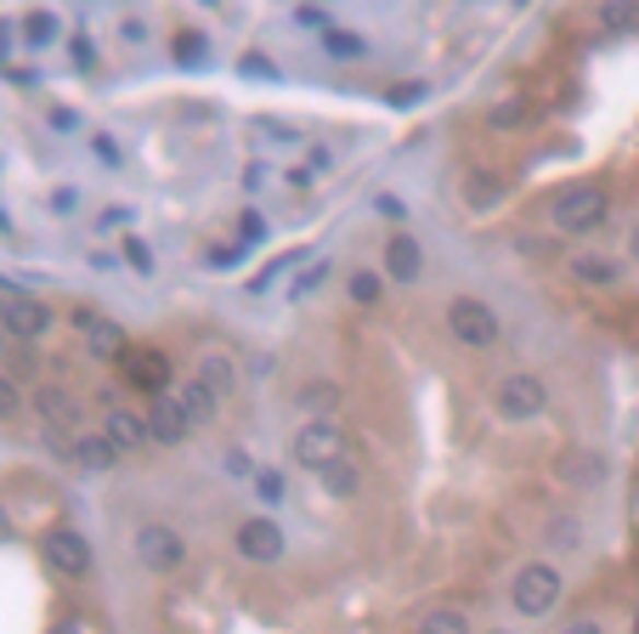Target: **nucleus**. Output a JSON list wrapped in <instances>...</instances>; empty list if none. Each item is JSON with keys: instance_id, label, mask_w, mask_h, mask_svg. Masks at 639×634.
I'll list each match as a JSON object with an SVG mask.
<instances>
[{"instance_id": "f257e3e1", "label": "nucleus", "mask_w": 639, "mask_h": 634, "mask_svg": "<svg viewBox=\"0 0 639 634\" xmlns=\"http://www.w3.org/2000/svg\"><path fill=\"white\" fill-rule=\"evenodd\" d=\"M294 459L312 464V471H328L334 459H346V430L340 419H306L294 430Z\"/></svg>"}, {"instance_id": "f03ea898", "label": "nucleus", "mask_w": 639, "mask_h": 634, "mask_svg": "<svg viewBox=\"0 0 639 634\" xmlns=\"http://www.w3.org/2000/svg\"><path fill=\"white\" fill-rule=\"evenodd\" d=\"M555 600H560V573H555V566H544V561L521 566V573H515V612L521 618H544Z\"/></svg>"}, {"instance_id": "7ed1b4c3", "label": "nucleus", "mask_w": 639, "mask_h": 634, "mask_svg": "<svg viewBox=\"0 0 639 634\" xmlns=\"http://www.w3.org/2000/svg\"><path fill=\"white\" fill-rule=\"evenodd\" d=\"M448 328H453L464 346H492L498 341V312L481 307L476 295H458L453 307H448Z\"/></svg>"}, {"instance_id": "20e7f679", "label": "nucleus", "mask_w": 639, "mask_h": 634, "mask_svg": "<svg viewBox=\"0 0 639 634\" xmlns=\"http://www.w3.org/2000/svg\"><path fill=\"white\" fill-rule=\"evenodd\" d=\"M137 561L153 566V573H176V566L187 561L182 532H176V527H164V521H148V527L137 532Z\"/></svg>"}, {"instance_id": "39448f33", "label": "nucleus", "mask_w": 639, "mask_h": 634, "mask_svg": "<svg viewBox=\"0 0 639 634\" xmlns=\"http://www.w3.org/2000/svg\"><path fill=\"white\" fill-rule=\"evenodd\" d=\"M544 408H549V391L537 374H510L498 385V414L503 419H537Z\"/></svg>"}, {"instance_id": "423d86ee", "label": "nucleus", "mask_w": 639, "mask_h": 634, "mask_svg": "<svg viewBox=\"0 0 639 634\" xmlns=\"http://www.w3.org/2000/svg\"><path fill=\"white\" fill-rule=\"evenodd\" d=\"M605 221V193L600 187H571L560 193V205H555V227L560 232H589Z\"/></svg>"}, {"instance_id": "0eeeda50", "label": "nucleus", "mask_w": 639, "mask_h": 634, "mask_svg": "<svg viewBox=\"0 0 639 634\" xmlns=\"http://www.w3.org/2000/svg\"><path fill=\"white\" fill-rule=\"evenodd\" d=\"M239 555H244V561H255V566L283 561V527H278V521H266V516L239 521Z\"/></svg>"}, {"instance_id": "6e6552de", "label": "nucleus", "mask_w": 639, "mask_h": 634, "mask_svg": "<svg viewBox=\"0 0 639 634\" xmlns=\"http://www.w3.org/2000/svg\"><path fill=\"white\" fill-rule=\"evenodd\" d=\"M46 561H51V573H62V578H85L91 573V544L80 539V532H69V527H57V532H46Z\"/></svg>"}, {"instance_id": "1a4fd4ad", "label": "nucleus", "mask_w": 639, "mask_h": 634, "mask_svg": "<svg viewBox=\"0 0 639 634\" xmlns=\"http://www.w3.org/2000/svg\"><path fill=\"white\" fill-rule=\"evenodd\" d=\"M0 323H7L12 335H28V341H35V335H46V328H51V312L40 307L35 295L12 289V295H0Z\"/></svg>"}, {"instance_id": "9d476101", "label": "nucleus", "mask_w": 639, "mask_h": 634, "mask_svg": "<svg viewBox=\"0 0 639 634\" xmlns=\"http://www.w3.org/2000/svg\"><path fill=\"white\" fill-rule=\"evenodd\" d=\"M187 430H193V419H187V408H182V396H176V391L153 396V408H148V437H153V442H182Z\"/></svg>"}, {"instance_id": "9b49d317", "label": "nucleus", "mask_w": 639, "mask_h": 634, "mask_svg": "<svg viewBox=\"0 0 639 634\" xmlns=\"http://www.w3.org/2000/svg\"><path fill=\"white\" fill-rule=\"evenodd\" d=\"M119 369H125V380L130 385H142V391H153V396H164V385H171V362H164L159 351H119Z\"/></svg>"}, {"instance_id": "f8f14e48", "label": "nucleus", "mask_w": 639, "mask_h": 634, "mask_svg": "<svg viewBox=\"0 0 639 634\" xmlns=\"http://www.w3.org/2000/svg\"><path fill=\"white\" fill-rule=\"evenodd\" d=\"M385 266H391L396 284H419V273H425L419 239H391V244H385Z\"/></svg>"}, {"instance_id": "ddd939ff", "label": "nucleus", "mask_w": 639, "mask_h": 634, "mask_svg": "<svg viewBox=\"0 0 639 634\" xmlns=\"http://www.w3.org/2000/svg\"><path fill=\"white\" fill-rule=\"evenodd\" d=\"M103 437H108L114 448H142V442H148V419H137L130 408H114V414L103 419Z\"/></svg>"}, {"instance_id": "4468645a", "label": "nucleus", "mask_w": 639, "mask_h": 634, "mask_svg": "<svg viewBox=\"0 0 639 634\" xmlns=\"http://www.w3.org/2000/svg\"><path fill=\"white\" fill-rule=\"evenodd\" d=\"M35 408H40V419L57 430V425H74L80 419V403H74V396L69 391H57V385H40L35 391Z\"/></svg>"}, {"instance_id": "2eb2a0df", "label": "nucleus", "mask_w": 639, "mask_h": 634, "mask_svg": "<svg viewBox=\"0 0 639 634\" xmlns=\"http://www.w3.org/2000/svg\"><path fill=\"white\" fill-rule=\"evenodd\" d=\"M193 380H205L216 396H226L232 380H239V362H232L226 351H205V357H198V374H193Z\"/></svg>"}, {"instance_id": "dca6fc26", "label": "nucleus", "mask_w": 639, "mask_h": 634, "mask_svg": "<svg viewBox=\"0 0 639 634\" xmlns=\"http://www.w3.org/2000/svg\"><path fill=\"white\" fill-rule=\"evenodd\" d=\"M176 396H182V408H187V419H193V425H210V419H216V408H221V396H216L205 380H187Z\"/></svg>"}, {"instance_id": "f3484780", "label": "nucleus", "mask_w": 639, "mask_h": 634, "mask_svg": "<svg viewBox=\"0 0 639 634\" xmlns=\"http://www.w3.org/2000/svg\"><path fill=\"white\" fill-rule=\"evenodd\" d=\"M74 323L85 328V341H91V346H103V351H125L119 328H114L108 318H96V312H74Z\"/></svg>"}, {"instance_id": "a211bd4d", "label": "nucleus", "mask_w": 639, "mask_h": 634, "mask_svg": "<svg viewBox=\"0 0 639 634\" xmlns=\"http://www.w3.org/2000/svg\"><path fill=\"white\" fill-rule=\"evenodd\" d=\"M74 459L85 464V471H108V464L119 459V448H114L108 437H80V442H74Z\"/></svg>"}, {"instance_id": "6ab92c4d", "label": "nucleus", "mask_w": 639, "mask_h": 634, "mask_svg": "<svg viewBox=\"0 0 639 634\" xmlns=\"http://www.w3.org/2000/svg\"><path fill=\"white\" fill-rule=\"evenodd\" d=\"M317 482H323L334 498H351V493H357V464H351V459H334L328 471H317Z\"/></svg>"}, {"instance_id": "aec40b11", "label": "nucleus", "mask_w": 639, "mask_h": 634, "mask_svg": "<svg viewBox=\"0 0 639 634\" xmlns=\"http://www.w3.org/2000/svg\"><path fill=\"white\" fill-rule=\"evenodd\" d=\"M571 278H578V284H612V278H617V261H605V255H578V261H571Z\"/></svg>"}, {"instance_id": "412c9836", "label": "nucleus", "mask_w": 639, "mask_h": 634, "mask_svg": "<svg viewBox=\"0 0 639 634\" xmlns=\"http://www.w3.org/2000/svg\"><path fill=\"white\" fill-rule=\"evenodd\" d=\"M464 193H469V205H476V210H487V205H498L503 182L487 176V171H469V176H464Z\"/></svg>"}, {"instance_id": "4be33fe9", "label": "nucleus", "mask_w": 639, "mask_h": 634, "mask_svg": "<svg viewBox=\"0 0 639 634\" xmlns=\"http://www.w3.org/2000/svg\"><path fill=\"white\" fill-rule=\"evenodd\" d=\"M419 634H469V618L453 612V607H442V612H430V618L419 623Z\"/></svg>"}, {"instance_id": "5701e85b", "label": "nucleus", "mask_w": 639, "mask_h": 634, "mask_svg": "<svg viewBox=\"0 0 639 634\" xmlns=\"http://www.w3.org/2000/svg\"><path fill=\"white\" fill-rule=\"evenodd\" d=\"M380 289L385 284L374 273H351V300H362V307H368V300H380Z\"/></svg>"}, {"instance_id": "b1692460", "label": "nucleus", "mask_w": 639, "mask_h": 634, "mask_svg": "<svg viewBox=\"0 0 639 634\" xmlns=\"http://www.w3.org/2000/svg\"><path fill=\"white\" fill-rule=\"evenodd\" d=\"M498 130H510V125H526V103H498L492 114H487Z\"/></svg>"}, {"instance_id": "393cba45", "label": "nucleus", "mask_w": 639, "mask_h": 634, "mask_svg": "<svg viewBox=\"0 0 639 634\" xmlns=\"http://www.w3.org/2000/svg\"><path fill=\"white\" fill-rule=\"evenodd\" d=\"M18 408H23V391L0 374V419H18Z\"/></svg>"}, {"instance_id": "a878e982", "label": "nucleus", "mask_w": 639, "mask_h": 634, "mask_svg": "<svg viewBox=\"0 0 639 634\" xmlns=\"http://www.w3.org/2000/svg\"><path fill=\"white\" fill-rule=\"evenodd\" d=\"M125 255H130V266H137V273H153V255H148L137 239H125Z\"/></svg>"}, {"instance_id": "bb28decb", "label": "nucleus", "mask_w": 639, "mask_h": 634, "mask_svg": "<svg viewBox=\"0 0 639 634\" xmlns=\"http://www.w3.org/2000/svg\"><path fill=\"white\" fill-rule=\"evenodd\" d=\"M419 96H425V85H396L391 91V108H408V103H419Z\"/></svg>"}, {"instance_id": "cd10ccee", "label": "nucleus", "mask_w": 639, "mask_h": 634, "mask_svg": "<svg viewBox=\"0 0 639 634\" xmlns=\"http://www.w3.org/2000/svg\"><path fill=\"white\" fill-rule=\"evenodd\" d=\"M328 51H340V57H362V41H351V35H328Z\"/></svg>"}, {"instance_id": "c85d7f7f", "label": "nucleus", "mask_w": 639, "mask_h": 634, "mask_svg": "<svg viewBox=\"0 0 639 634\" xmlns=\"http://www.w3.org/2000/svg\"><path fill=\"white\" fill-rule=\"evenodd\" d=\"M176 51H182V62H198V57H205V41H198V35H182Z\"/></svg>"}, {"instance_id": "c756f323", "label": "nucleus", "mask_w": 639, "mask_h": 634, "mask_svg": "<svg viewBox=\"0 0 639 634\" xmlns=\"http://www.w3.org/2000/svg\"><path fill=\"white\" fill-rule=\"evenodd\" d=\"M571 539H578V527L571 521H549V544H571Z\"/></svg>"}, {"instance_id": "7c9ffc66", "label": "nucleus", "mask_w": 639, "mask_h": 634, "mask_svg": "<svg viewBox=\"0 0 639 634\" xmlns=\"http://www.w3.org/2000/svg\"><path fill=\"white\" fill-rule=\"evenodd\" d=\"M560 634H605V629H600V618H578V623H566Z\"/></svg>"}, {"instance_id": "2f4dec72", "label": "nucleus", "mask_w": 639, "mask_h": 634, "mask_svg": "<svg viewBox=\"0 0 639 634\" xmlns=\"http://www.w3.org/2000/svg\"><path fill=\"white\" fill-rule=\"evenodd\" d=\"M323 273H328V266H312V273H306V278H300V284H294V295H312V289L323 284Z\"/></svg>"}, {"instance_id": "473e14b6", "label": "nucleus", "mask_w": 639, "mask_h": 634, "mask_svg": "<svg viewBox=\"0 0 639 634\" xmlns=\"http://www.w3.org/2000/svg\"><path fill=\"white\" fill-rule=\"evenodd\" d=\"M91 148H96V159H108V164H119V148H114V142H108V137H96V142H91Z\"/></svg>"}, {"instance_id": "72a5a7b5", "label": "nucleus", "mask_w": 639, "mask_h": 634, "mask_svg": "<svg viewBox=\"0 0 639 634\" xmlns=\"http://www.w3.org/2000/svg\"><path fill=\"white\" fill-rule=\"evenodd\" d=\"M7 532H12V521H7V516H0V539H7Z\"/></svg>"}, {"instance_id": "f704fd0d", "label": "nucleus", "mask_w": 639, "mask_h": 634, "mask_svg": "<svg viewBox=\"0 0 639 634\" xmlns=\"http://www.w3.org/2000/svg\"><path fill=\"white\" fill-rule=\"evenodd\" d=\"M634 255H639V227H634Z\"/></svg>"}, {"instance_id": "c9c22d12", "label": "nucleus", "mask_w": 639, "mask_h": 634, "mask_svg": "<svg viewBox=\"0 0 639 634\" xmlns=\"http://www.w3.org/2000/svg\"><path fill=\"white\" fill-rule=\"evenodd\" d=\"M634 634H639V618H634Z\"/></svg>"}, {"instance_id": "e433bc0d", "label": "nucleus", "mask_w": 639, "mask_h": 634, "mask_svg": "<svg viewBox=\"0 0 639 634\" xmlns=\"http://www.w3.org/2000/svg\"><path fill=\"white\" fill-rule=\"evenodd\" d=\"M62 634H74V629H62Z\"/></svg>"}, {"instance_id": "4c0bfd02", "label": "nucleus", "mask_w": 639, "mask_h": 634, "mask_svg": "<svg viewBox=\"0 0 639 634\" xmlns=\"http://www.w3.org/2000/svg\"><path fill=\"white\" fill-rule=\"evenodd\" d=\"M498 634H503V629H498Z\"/></svg>"}]
</instances>
